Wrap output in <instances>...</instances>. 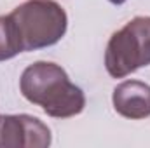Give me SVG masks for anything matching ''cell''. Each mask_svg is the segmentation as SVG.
<instances>
[{"label": "cell", "instance_id": "obj_6", "mask_svg": "<svg viewBox=\"0 0 150 148\" xmlns=\"http://www.w3.org/2000/svg\"><path fill=\"white\" fill-rule=\"evenodd\" d=\"M19 52H23V49L11 14L0 16V61L11 59Z\"/></svg>", "mask_w": 150, "mask_h": 148}, {"label": "cell", "instance_id": "obj_5", "mask_svg": "<svg viewBox=\"0 0 150 148\" xmlns=\"http://www.w3.org/2000/svg\"><path fill=\"white\" fill-rule=\"evenodd\" d=\"M113 108L119 115L133 120L150 115V85L140 80H126L113 89Z\"/></svg>", "mask_w": 150, "mask_h": 148}, {"label": "cell", "instance_id": "obj_8", "mask_svg": "<svg viewBox=\"0 0 150 148\" xmlns=\"http://www.w3.org/2000/svg\"><path fill=\"white\" fill-rule=\"evenodd\" d=\"M0 118H2V115H0Z\"/></svg>", "mask_w": 150, "mask_h": 148}, {"label": "cell", "instance_id": "obj_3", "mask_svg": "<svg viewBox=\"0 0 150 148\" xmlns=\"http://www.w3.org/2000/svg\"><path fill=\"white\" fill-rule=\"evenodd\" d=\"M149 65L150 18L136 16L110 37L105 52V68L110 77L122 78Z\"/></svg>", "mask_w": 150, "mask_h": 148}, {"label": "cell", "instance_id": "obj_1", "mask_svg": "<svg viewBox=\"0 0 150 148\" xmlns=\"http://www.w3.org/2000/svg\"><path fill=\"white\" fill-rule=\"evenodd\" d=\"M21 94L33 105L56 118L79 115L86 106V96L80 87L70 82L67 72L49 61H37L25 68L19 78Z\"/></svg>", "mask_w": 150, "mask_h": 148}, {"label": "cell", "instance_id": "obj_2", "mask_svg": "<svg viewBox=\"0 0 150 148\" xmlns=\"http://www.w3.org/2000/svg\"><path fill=\"white\" fill-rule=\"evenodd\" d=\"M11 18L23 52L58 44L68 26L65 9L54 0H26L11 12Z\"/></svg>", "mask_w": 150, "mask_h": 148}, {"label": "cell", "instance_id": "obj_4", "mask_svg": "<svg viewBox=\"0 0 150 148\" xmlns=\"http://www.w3.org/2000/svg\"><path fill=\"white\" fill-rule=\"evenodd\" d=\"M51 145V131L37 117L19 113L0 118V148H45Z\"/></svg>", "mask_w": 150, "mask_h": 148}, {"label": "cell", "instance_id": "obj_7", "mask_svg": "<svg viewBox=\"0 0 150 148\" xmlns=\"http://www.w3.org/2000/svg\"><path fill=\"white\" fill-rule=\"evenodd\" d=\"M108 2H112V4H115V5H120V4H124L126 0H108Z\"/></svg>", "mask_w": 150, "mask_h": 148}]
</instances>
